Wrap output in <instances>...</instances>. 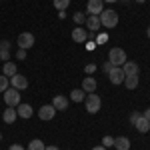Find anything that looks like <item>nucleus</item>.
I'll return each mask as SVG.
<instances>
[{
    "mask_svg": "<svg viewBox=\"0 0 150 150\" xmlns=\"http://www.w3.org/2000/svg\"><path fill=\"white\" fill-rule=\"evenodd\" d=\"M86 38H88V32L84 30V28H74L72 30V40L76 42V44H82V42H86Z\"/></svg>",
    "mask_w": 150,
    "mask_h": 150,
    "instance_id": "nucleus-12",
    "label": "nucleus"
},
{
    "mask_svg": "<svg viewBox=\"0 0 150 150\" xmlns=\"http://www.w3.org/2000/svg\"><path fill=\"white\" fill-rule=\"evenodd\" d=\"M84 98H86V92L80 90V88H76V90L70 92V100H74V102H84Z\"/></svg>",
    "mask_w": 150,
    "mask_h": 150,
    "instance_id": "nucleus-19",
    "label": "nucleus"
},
{
    "mask_svg": "<svg viewBox=\"0 0 150 150\" xmlns=\"http://www.w3.org/2000/svg\"><path fill=\"white\" fill-rule=\"evenodd\" d=\"M70 6V0H54V8L60 12H64Z\"/></svg>",
    "mask_w": 150,
    "mask_h": 150,
    "instance_id": "nucleus-22",
    "label": "nucleus"
},
{
    "mask_svg": "<svg viewBox=\"0 0 150 150\" xmlns=\"http://www.w3.org/2000/svg\"><path fill=\"white\" fill-rule=\"evenodd\" d=\"M16 108H12V106H8L6 110H4V114H2V118H4V122L6 124H12V122H16Z\"/></svg>",
    "mask_w": 150,
    "mask_h": 150,
    "instance_id": "nucleus-16",
    "label": "nucleus"
},
{
    "mask_svg": "<svg viewBox=\"0 0 150 150\" xmlns=\"http://www.w3.org/2000/svg\"><path fill=\"white\" fill-rule=\"evenodd\" d=\"M0 48L8 50V48H10V42H8V40H2V42H0Z\"/></svg>",
    "mask_w": 150,
    "mask_h": 150,
    "instance_id": "nucleus-32",
    "label": "nucleus"
},
{
    "mask_svg": "<svg viewBox=\"0 0 150 150\" xmlns=\"http://www.w3.org/2000/svg\"><path fill=\"white\" fill-rule=\"evenodd\" d=\"M108 78H110V82H112V84H122L126 76H124V72H122V68H120V66H112V68H110V72H108Z\"/></svg>",
    "mask_w": 150,
    "mask_h": 150,
    "instance_id": "nucleus-7",
    "label": "nucleus"
},
{
    "mask_svg": "<svg viewBox=\"0 0 150 150\" xmlns=\"http://www.w3.org/2000/svg\"><path fill=\"white\" fill-rule=\"evenodd\" d=\"M0 140H2V134H0Z\"/></svg>",
    "mask_w": 150,
    "mask_h": 150,
    "instance_id": "nucleus-40",
    "label": "nucleus"
},
{
    "mask_svg": "<svg viewBox=\"0 0 150 150\" xmlns=\"http://www.w3.org/2000/svg\"><path fill=\"white\" fill-rule=\"evenodd\" d=\"M96 78H92V76H86L84 80H82V90L84 92H96Z\"/></svg>",
    "mask_w": 150,
    "mask_h": 150,
    "instance_id": "nucleus-14",
    "label": "nucleus"
},
{
    "mask_svg": "<svg viewBox=\"0 0 150 150\" xmlns=\"http://www.w3.org/2000/svg\"><path fill=\"white\" fill-rule=\"evenodd\" d=\"M16 44H18V48H24V50L32 48L34 46V34H32V32H22V34L18 36Z\"/></svg>",
    "mask_w": 150,
    "mask_h": 150,
    "instance_id": "nucleus-5",
    "label": "nucleus"
},
{
    "mask_svg": "<svg viewBox=\"0 0 150 150\" xmlns=\"http://www.w3.org/2000/svg\"><path fill=\"white\" fill-rule=\"evenodd\" d=\"M0 58H2V60H8V58H10V54H8V50L0 48Z\"/></svg>",
    "mask_w": 150,
    "mask_h": 150,
    "instance_id": "nucleus-30",
    "label": "nucleus"
},
{
    "mask_svg": "<svg viewBox=\"0 0 150 150\" xmlns=\"http://www.w3.org/2000/svg\"><path fill=\"white\" fill-rule=\"evenodd\" d=\"M10 84H12V88H16V90L28 88V80H26V76H22V74H14L10 78Z\"/></svg>",
    "mask_w": 150,
    "mask_h": 150,
    "instance_id": "nucleus-10",
    "label": "nucleus"
},
{
    "mask_svg": "<svg viewBox=\"0 0 150 150\" xmlns=\"http://www.w3.org/2000/svg\"><path fill=\"white\" fill-rule=\"evenodd\" d=\"M84 104H86V110H88L90 114H96V112L100 110V106H102V100H100V96L96 92H88L86 98H84Z\"/></svg>",
    "mask_w": 150,
    "mask_h": 150,
    "instance_id": "nucleus-1",
    "label": "nucleus"
},
{
    "mask_svg": "<svg viewBox=\"0 0 150 150\" xmlns=\"http://www.w3.org/2000/svg\"><path fill=\"white\" fill-rule=\"evenodd\" d=\"M92 150H106V148H104V146H94Z\"/></svg>",
    "mask_w": 150,
    "mask_h": 150,
    "instance_id": "nucleus-36",
    "label": "nucleus"
},
{
    "mask_svg": "<svg viewBox=\"0 0 150 150\" xmlns=\"http://www.w3.org/2000/svg\"><path fill=\"white\" fill-rule=\"evenodd\" d=\"M2 72H4V76H8V78H12L14 74H18L14 62H6V64H4V68H2Z\"/></svg>",
    "mask_w": 150,
    "mask_h": 150,
    "instance_id": "nucleus-20",
    "label": "nucleus"
},
{
    "mask_svg": "<svg viewBox=\"0 0 150 150\" xmlns=\"http://www.w3.org/2000/svg\"><path fill=\"white\" fill-rule=\"evenodd\" d=\"M104 10V2L102 0H88L86 4V12L90 16H100V12Z\"/></svg>",
    "mask_w": 150,
    "mask_h": 150,
    "instance_id": "nucleus-6",
    "label": "nucleus"
},
{
    "mask_svg": "<svg viewBox=\"0 0 150 150\" xmlns=\"http://www.w3.org/2000/svg\"><path fill=\"white\" fill-rule=\"evenodd\" d=\"M46 150H60L58 146H46Z\"/></svg>",
    "mask_w": 150,
    "mask_h": 150,
    "instance_id": "nucleus-35",
    "label": "nucleus"
},
{
    "mask_svg": "<svg viewBox=\"0 0 150 150\" xmlns=\"http://www.w3.org/2000/svg\"><path fill=\"white\" fill-rule=\"evenodd\" d=\"M28 150H46V146H44L42 140H32V142L28 144Z\"/></svg>",
    "mask_w": 150,
    "mask_h": 150,
    "instance_id": "nucleus-23",
    "label": "nucleus"
},
{
    "mask_svg": "<svg viewBox=\"0 0 150 150\" xmlns=\"http://www.w3.org/2000/svg\"><path fill=\"white\" fill-rule=\"evenodd\" d=\"M120 68H122V72H124V76H138V70H140L138 64L132 62V60H126Z\"/></svg>",
    "mask_w": 150,
    "mask_h": 150,
    "instance_id": "nucleus-9",
    "label": "nucleus"
},
{
    "mask_svg": "<svg viewBox=\"0 0 150 150\" xmlns=\"http://www.w3.org/2000/svg\"><path fill=\"white\" fill-rule=\"evenodd\" d=\"M16 58H18V60H24V58H26V50H24V48H18V50H16Z\"/></svg>",
    "mask_w": 150,
    "mask_h": 150,
    "instance_id": "nucleus-28",
    "label": "nucleus"
},
{
    "mask_svg": "<svg viewBox=\"0 0 150 150\" xmlns=\"http://www.w3.org/2000/svg\"><path fill=\"white\" fill-rule=\"evenodd\" d=\"M8 150H24V148H22V146H20V144H12V146H10V148H8Z\"/></svg>",
    "mask_w": 150,
    "mask_h": 150,
    "instance_id": "nucleus-33",
    "label": "nucleus"
},
{
    "mask_svg": "<svg viewBox=\"0 0 150 150\" xmlns=\"http://www.w3.org/2000/svg\"><path fill=\"white\" fill-rule=\"evenodd\" d=\"M74 22L78 24V26L86 24V14H84V12H76V14H74Z\"/></svg>",
    "mask_w": 150,
    "mask_h": 150,
    "instance_id": "nucleus-24",
    "label": "nucleus"
},
{
    "mask_svg": "<svg viewBox=\"0 0 150 150\" xmlns=\"http://www.w3.org/2000/svg\"><path fill=\"white\" fill-rule=\"evenodd\" d=\"M146 36H148V38H150V26H148V30H146Z\"/></svg>",
    "mask_w": 150,
    "mask_h": 150,
    "instance_id": "nucleus-37",
    "label": "nucleus"
},
{
    "mask_svg": "<svg viewBox=\"0 0 150 150\" xmlns=\"http://www.w3.org/2000/svg\"><path fill=\"white\" fill-rule=\"evenodd\" d=\"M126 60H128L126 52H124L122 48H112V50L108 52V62H110L112 66H122Z\"/></svg>",
    "mask_w": 150,
    "mask_h": 150,
    "instance_id": "nucleus-3",
    "label": "nucleus"
},
{
    "mask_svg": "<svg viewBox=\"0 0 150 150\" xmlns=\"http://www.w3.org/2000/svg\"><path fill=\"white\" fill-rule=\"evenodd\" d=\"M38 116H40V120H52V118L56 116V108H54L52 104H44V106H40Z\"/></svg>",
    "mask_w": 150,
    "mask_h": 150,
    "instance_id": "nucleus-8",
    "label": "nucleus"
},
{
    "mask_svg": "<svg viewBox=\"0 0 150 150\" xmlns=\"http://www.w3.org/2000/svg\"><path fill=\"white\" fill-rule=\"evenodd\" d=\"M134 128H136L138 132H142V134H144V132H148V130H150V122L146 120V118H144V116H140L138 122L134 124Z\"/></svg>",
    "mask_w": 150,
    "mask_h": 150,
    "instance_id": "nucleus-18",
    "label": "nucleus"
},
{
    "mask_svg": "<svg viewBox=\"0 0 150 150\" xmlns=\"http://www.w3.org/2000/svg\"><path fill=\"white\" fill-rule=\"evenodd\" d=\"M142 116H144V118H146V120L150 122V108H146V110H144V114H142Z\"/></svg>",
    "mask_w": 150,
    "mask_h": 150,
    "instance_id": "nucleus-34",
    "label": "nucleus"
},
{
    "mask_svg": "<svg viewBox=\"0 0 150 150\" xmlns=\"http://www.w3.org/2000/svg\"><path fill=\"white\" fill-rule=\"evenodd\" d=\"M114 148L116 150H128L130 148V138H126V136H118V138H114Z\"/></svg>",
    "mask_w": 150,
    "mask_h": 150,
    "instance_id": "nucleus-17",
    "label": "nucleus"
},
{
    "mask_svg": "<svg viewBox=\"0 0 150 150\" xmlns=\"http://www.w3.org/2000/svg\"><path fill=\"white\" fill-rule=\"evenodd\" d=\"M98 18H100V24H102L104 28H114L116 24H118V14L114 10H102Z\"/></svg>",
    "mask_w": 150,
    "mask_h": 150,
    "instance_id": "nucleus-2",
    "label": "nucleus"
},
{
    "mask_svg": "<svg viewBox=\"0 0 150 150\" xmlns=\"http://www.w3.org/2000/svg\"><path fill=\"white\" fill-rule=\"evenodd\" d=\"M140 116H142V112H132V114H130V124H132V126H134V124L138 122Z\"/></svg>",
    "mask_w": 150,
    "mask_h": 150,
    "instance_id": "nucleus-27",
    "label": "nucleus"
},
{
    "mask_svg": "<svg viewBox=\"0 0 150 150\" xmlns=\"http://www.w3.org/2000/svg\"><path fill=\"white\" fill-rule=\"evenodd\" d=\"M110 68H112V64H110V62H104V64H102V70L106 72V74L110 72Z\"/></svg>",
    "mask_w": 150,
    "mask_h": 150,
    "instance_id": "nucleus-31",
    "label": "nucleus"
},
{
    "mask_svg": "<svg viewBox=\"0 0 150 150\" xmlns=\"http://www.w3.org/2000/svg\"><path fill=\"white\" fill-rule=\"evenodd\" d=\"M16 114H18V118H24V120H28L30 116H32V106L30 104H18L16 106Z\"/></svg>",
    "mask_w": 150,
    "mask_h": 150,
    "instance_id": "nucleus-11",
    "label": "nucleus"
},
{
    "mask_svg": "<svg viewBox=\"0 0 150 150\" xmlns=\"http://www.w3.org/2000/svg\"><path fill=\"white\" fill-rule=\"evenodd\" d=\"M8 84H10V78L8 76H0V92H4V90H8Z\"/></svg>",
    "mask_w": 150,
    "mask_h": 150,
    "instance_id": "nucleus-25",
    "label": "nucleus"
},
{
    "mask_svg": "<svg viewBox=\"0 0 150 150\" xmlns=\"http://www.w3.org/2000/svg\"><path fill=\"white\" fill-rule=\"evenodd\" d=\"M84 72H86V74H94V72H96V64H86Z\"/></svg>",
    "mask_w": 150,
    "mask_h": 150,
    "instance_id": "nucleus-29",
    "label": "nucleus"
},
{
    "mask_svg": "<svg viewBox=\"0 0 150 150\" xmlns=\"http://www.w3.org/2000/svg\"><path fill=\"white\" fill-rule=\"evenodd\" d=\"M102 146H104V148L114 146V138H112V136H104V138H102Z\"/></svg>",
    "mask_w": 150,
    "mask_h": 150,
    "instance_id": "nucleus-26",
    "label": "nucleus"
},
{
    "mask_svg": "<svg viewBox=\"0 0 150 150\" xmlns=\"http://www.w3.org/2000/svg\"><path fill=\"white\" fill-rule=\"evenodd\" d=\"M4 102H6V106L16 108V106L20 104V92H18L16 88H8V90H4Z\"/></svg>",
    "mask_w": 150,
    "mask_h": 150,
    "instance_id": "nucleus-4",
    "label": "nucleus"
},
{
    "mask_svg": "<svg viewBox=\"0 0 150 150\" xmlns=\"http://www.w3.org/2000/svg\"><path fill=\"white\" fill-rule=\"evenodd\" d=\"M102 2H118V0H102Z\"/></svg>",
    "mask_w": 150,
    "mask_h": 150,
    "instance_id": "nucleus-39",
    "label": "nucleus"
},
{
    "mask_svg": "<svg viewBox=\"0 0 150 150\" xmlns=\"http://www.w3.org/2000/svg\"><path fill=\"white\" fill-rule=\"evenodd\" d=\"M122 84H124L126 88H130V90H134V88L138 86V76H126Z\"/></svg>",
    "mask_w": 150,
    "mask_h": 150,
    "instance_id": "nucleus-21",
    "label": "nucleus"
},
{
    "mask_svg": "<svg viewBox=\"0 0 150 150\" xmlns=\"http://www.w3.org/2000/svg\"><path fill=\"white\" fill-rule=\"evenodd\" d=\"M52 106L56 108V110H66L68 108V98L66 96H62V94H58V96H54V100H52Z\"/></svg>",
    "mask_w": 150,
    "mask_h": 150,
    "instance_id": "nucleus-13",
    "label": "nucleus"
},
{
    "mask_svg": "<svg viewBox=\"0 0 150 150\" xmlns=\"http://www.w3.org/2000/svg\"><path fill=\"white\" fill-rule=\"evenodd\" d=\"M86 26H88L92 32H98V30L102 28V24H100V18H98V16H88V18H86Z\"/></svg>",
    "mask_w": 150,
    "mask_h": 150,
    "instance_id": "nucleus-15",
    "label": "nucleus"
},
{
    "mask_svg": "<svg viewBox=\"0 0 150 150\" xmlns=\"http://www.w3.org/2000/svg\"><path fill=\"white\" fill-rule=\"evenodd\" d=\"M134 2H140V4H144V2H146V0H134Z\"/></svg>",
    "mask_w": 150,
    "mask_h": 150,
    "instance_id": "nucleus-38",
    "label": "nucleus"
}]
</instances>
